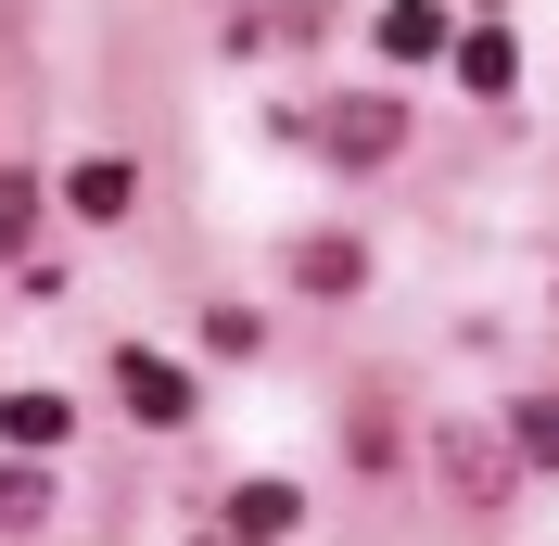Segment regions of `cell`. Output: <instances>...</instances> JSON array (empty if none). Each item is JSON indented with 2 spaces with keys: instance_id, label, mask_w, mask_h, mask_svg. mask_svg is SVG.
I'll use <instances>...</instances> for the list:
<instances>
[{
  "instance_id": "6da1fadb",
  "label": "cell",
  "mask_w": 559,
  "mask_h": 546,
  "mask_svg": "<svg viewBox=\"0 0 559 546\" xmlns=\"http://www.w3.org/2000/svg\"><path fill=\"white\" fill-rule=\"evenodd\" d=\"M115 394H128V407L153 419V432H178V419H191V369H166V356H140V343L115 356Z\"/></svg>"
},
{
  "instance_id": "52a82bcc",
  "label": "cell",
  "mask_w": 559,
  "mask_h": 546,
  "mask_svg": "<svg viewBox=\"0 0 559 546\" xmlns=\"http://www.w3.org/2000/svg\"><path fill=\"white\" fill-rule=\"evenodd\" d=\"M356 268H369V254H356L344 229H318L306 254H293V280H306V293H356Z\"/></svg>"
},
{
  "instance_id": "9c48e42d",
  "label": "cell",
  "mask_w": 559,
  "mask_h": 546,
  "mask_svg": "<svg viewBox=\"0 0 559 546\" xmlns=\"http://www.w3.org/2000/svg\"><path fill=\"white\" fill-rule=\"evenodd\" d=\"M522 458H534V471H559V394H534V407H522Z\"/></svg>"
},
{
  "instance_id": "8992f818",
  "label": "cell",
  "mask_w": 559,
  "mask_h": 546,
  "mask_svg": "<svg viewBox=\"0 0 559 546\" xmlns=\"http://www.w3.org/2000/svg\"><path fill=\"white\" fill-rule=\"evenodd\" d=\"M64 432H76L64 394H0V444H26V458H38V444H64Z\"/></svg>"
},
{
  "instance_id": "30bf717a",
  "label": "cell",
  "mask_w": 559,
  "mask_h": 546,
  "mask_svg": "<svg viewBox=\"0 0 559 546\" xmlns=\"http://www.w3.org/2000/svg\"><path fill=\"white\" fill-rule=\"evenodd\" d=\"M26 216H38V178H13V166H0V254L26 241Z\"/></svg>"
},
{
  "instance_id": "5b68a950",
  "label": "cell",
  "mask_w": 559,
  "mask_h": 546,
  "mask_svg": "<svg viewBox=\"0 0 559 546\" xmlns=\"http://www.w3.org/2000/svg\"><path fill=\"white\" fill-rule=\"evenodd\" d=\"M445 0H394V13H382V51H394V64H432V51H445Z\"/></svg>"
},
{
  "instance_id": "277c9868",
  "label": "cell",
  "mask_w": 559,
  "mask_h": 546,
  "mask_svg": "<svg viewBox=\"0 0 559 546\" xmlns=\"http://www.w3.org/2000/svg\"><path fill=\"white\" fill-rule=\"evenodd\" d=\"M457 76H471L484 103H509V90H522V51H509V26H471V38H457Z\"/></svg>"
},
{
  "instance_id": "7a4b0ae2",
  "label": "cell",
  "mask_w": 559,
  "mask_h": 546,
  "mask_svg": "<svg viewBox=\"0 0 559 546\" xmlns=\"http://www.w3.org/2000/svg\"><path fill=\"white\" fill-rule=\"evenodd\" d=\"M394 140H407L394 103H331V115H318V153H344V166H382Z\"/></svg>"
},
{
  "instance_id": "8fae6325",
  "label": "cell",
  "mask_w": 559,
  "mask_h": 546,
  "mask_svg": "<svg viewBox=\"0 0 559 546\" xmlns=\"http://www.w3.org/2000/svg\"><path fill=\"white\" fill-rule=\"evenodd\" d=\"M38 509H51V483H38V471H0V521H38Z\"/></svg>"
},
{
  "instance_id": "3957f363",
  "label": "cell",
  "mask_w": 559,
  "mask_h": 546,
  "mask_svg": "<svg viewBox=\"0 0 559 546\" xmlns=\"http://www.w3.org/2000/svg\"><path fill=\"white\" fill-rule=\"evenodd\" d=\"M293 521H306V496H293V483H242V496H229V534H242V546H280Z\"/></svg>"
},
{
  "instance_id": "ba28073f",
  "label": "cell",
  "mask_w": 559,
  "mask_h": 546,
  "mask_svg": "<svg viewBox=\"0 0 559 546\" xmlns=\"http://www.w3.org/2000/svg\"><path fill=\"white\" fill-rule=\"evenodd\" d=\"M64 204H76V216H128V166H115V153H90V166L64 178Z\"/></svg>"
}]
</instances>
